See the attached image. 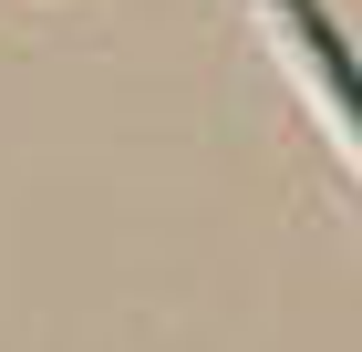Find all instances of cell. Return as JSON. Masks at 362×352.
<instances>
[{
	"mask_svg": "<svg viewBox=\"0 0 362 352\" xmlns=\"http://www.w3.org/2000/svg\"><path fill=\"white\" fill-rule=\"evenodd\" d=\"M269 11H279V31H290V42L310 52V73H321V104L341 114V135L362 145V62L341 52V31L321 21V0H269Z\"/></svg>",
	"mask_w": 362,
	"mask_h": 352,
	"instance_id": "1",
	"label": "cell"
}]
</instances>
